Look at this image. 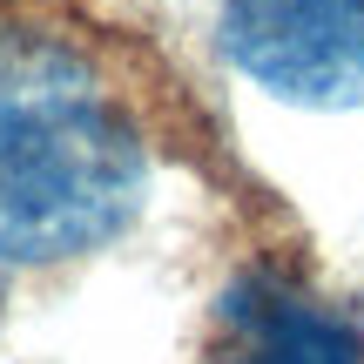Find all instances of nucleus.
<instances>
[{
    "label": "nucleus",
    "instance_id": "f257e3e1",
    "mask_svg": "<svg viewBox=\"0 0 364 364\" xmlns=\"http://www.w3.org/2000/svg\"><path fill=\"white\" fill-rule=\"evenodd\" d=\"M149 142L108 75L61 34H0V263L102 250L142 203Z\"/></svg>",
    "mask_w": 364,
    "mask_h": 364
},
{
    "label": "nucleus",
    "instance_id": "7ed1b4c3",
    "mask_svg": "<svg viewBox=\"0 0 364 364\" xmlns=\"http://www.w3.org/2000/svg\"><path fill=\"white\" fill-rule=\"evenodd\" d=\"M223 364H358V338L338 311L284 284H250L230 297Z\"/></svg>",
    "mask_w": 364,
    "mask_h": 364
},
{
    "label": "nucleus",
    "instance_id": "f03ea898",
    "mask_svg": "<svg viewBox=\"0 0 364 364\" xmlns=\"http://www.w3.org/2000/svg\"><path fill=\"white\" fill-rule=\"evenodd\" d=\"M223 48L284 102L364 108V0H223Z\"/></svg>",
    "mask_w": 364,
    "mask_h": 364
}]
</instances>
